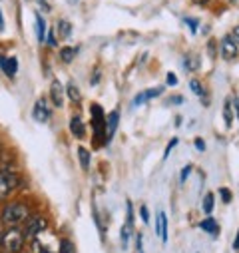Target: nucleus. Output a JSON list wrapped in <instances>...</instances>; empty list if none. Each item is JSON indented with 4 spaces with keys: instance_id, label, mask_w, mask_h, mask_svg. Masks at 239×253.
Returning a JSON list of instances; mask_svg holds the SVG:
<instances>
[{
    "instance_id": "14",
    "label": "nucleus",
    "mask_w": 239,
    "mask_h": 253,
    "mask_svg": "<svg viewBox=\"0 0 239 253\" xmlns=\"http://www.w3.org/2000/svg\"><path fill=\"white\" fill-rule=\"evenodd\" d=\"M156 229H158V235L161 237V243L165 245V243H167V215H165L163 211H159V213H158Z\"/></svg>"
},
{
    "instance_id": "13",
    "label": "nucleus",
    "mask_w": 239,
    "mask_h": 253,
    "mask_svg": "<svg viewBox=\"0 0 239 253\" xmlns=\"http://www.w3.org/2000/svg\"><path fill=\"white\" fill-rule=\"evenodd\" d=\"M118 122H120V112H112L106 120V140L110 142L118 130Z\"/></svg>"
},
{
    "instance_id": "23",
    "label": "nucleus",
    "mask_w": 239,
    "mask_h": 253,
    "mask_svg": "<svg viewBox=\"0 0 239 253\" xmlns=\"http://www.w3.org/2000/svg\"><path fill=\"white\" fill-rule=\"evenodd\" d=\"M78 158H80V166L84 171H88L90 168V152L86 148H78Z\"/></svg>"
},
{
    "instance_id": "35",
    "label": "nucleus",
    "mask_w": 239,
    "mask_h": 253,
    "mask_svg": "<svg viewBox=\"0 0 239 253\" xmlns=\"http://www.w3.org/2000/svg\"><path fill=\"white\" fill-rule=\"evenodd\" d=\"M140 215H142L144 223H148V221H150V213H148V208H140Z\"/></svg>"
},
{
    "instance_id": "22",
    "label": "nucleus",
    "mask_w": 239,
    "mask_h": 253,
    "mask_svg": "<svg viewBox=\"0 0 239 253\" xmlns=\"http://www.w3.org/2000/svg\"><path fill=\"white\" fill-rule=\"evenodd\" d=\"M66 94H68L70 102H74V104H78V102H80V90H78V86H76L74 82H70V84L66 86Z\"/></svg>"
},
{
    "instance_id": "43",
    "label": "nucleus",
    "mask_w": 239,
    "mask_h": 253,
    "mask_svg": "<svg viewBox=\"0 0 239 253\" xmlns=\"http://www.w3.org/2000/svg\"><path fill=\"white\" fill-rule=\"evenodd\" d=\"M4 253H10V251H6V249H4Z\"/></svg>"
},
{
    "instance_id": "3",
    "label": "nucleus",
    "mask_w": 239,
    "mask_h": 253,
    "mask_svg": "<svg viewBox=\"0 0 239 253\" xmlns=\"http://www.w3.org/2000/svg\"><path fill=\"white\" fill-rule=\"evenodd\" d=\"M18 185H20L18 175H14L12 171H8L4 168H0V202L8 200L16 192Z\"/></svg>"
},
{
    "instance_id": "25",
    "label": "nucleus",
    "mask_w": 239,
    "mask_h": 253,
    "mask_svg": "<svg viewBox=\"0 0 239 253\" xmlns=\"http://www.w3.org/2000/svg\"><path fill=\"white\" fill-rule=\"evenodd\" d=\"M58 253H76V249H74V245H72L70 239H60Z\"/></svg>"
},
{
    "instance_id": "32",
    "label": "nucleus",
    "mask_w": 239,
    "mask_h": 253,
    "mask_svg": "<svg viewBox=\"0 0 239 253\" xmlns=\"http://www.w3.org/2000/svg\"><path fill=\"white\" fill-rule=\"evenodd\" d=\"M229 36H231V40H233V42L239 46V26H235V28L231 30V34H229Z\"/></svg>"
},
{
    "instance_id": "27",
    "label": "nucleus",
    "mask_w": 239,
    "mask_h": 253,
    "mask_svg": "<svg viewBox=\"0 0 239 253\" xmlns=\"http://www.w3.org/2000/svg\"><path fill=\"white\" fill-rule=\"evenodd\" d=\"M192 171H194V166H190V164H188V166L182 169V173H179V181H182V183H184V181H188V177H190V173H192Z\"/></svg>"
},
{
    "instance_id": "41",
    "label": "nucleus",
    "mask_w": 239,
    "mask_h": 253,
    "mask_svg": "<svg viewBox=\"0 0 239 253\" xmlns=\"http://www.w3.org/2000/svg\"><path fill=\"white\" fill-rule=\"evenodd\" d=\"M194 2H198V4H205V2H209V0H194Z\"/></svg>"
},
{
    "instance_id": "11",
    "label": "nucleus",
    "mask_w": 239,
    "mask_h": 253,
    "mask_svg": "<svg viewBox=\"0 0 239 253\" xmlns=\"http://www.w3.org/2000/svg\"><path fill=\"white\" fill-rule=\"evenodd\" d=\"M0 68H2V72L10 78L16 76V70H18V60L14 56L6 58V56H0Z\"/></svg>"
},
{
    "instance_id": "30",
    "label": "nucleus",
    "mask_w": 239,
    "mask_h": 253,
    "mask_svg": "<svg viewBox=\"0 0 239 253\" xmlns=\"http://www.w3.org/2000/svg\"><path fill=\"white\" fill-rule=\"evenodd\" d=\"M46 38H48V44H50V46H56V42H58L56 30H48V32H46Z\"/></svg>"
},
{
    "instance_id": "10",
    "label": "nucleus",
    "mask_w": 239,
    "mask_h": 253,
    "mask_svg": "<svg viewBox=\"0 0 239 253\" xmlns=\"http://www.w3.org/2000/svg\"><path fill=\"white\" fill-rule=\"evenodd\" d=\"M161 92H163V88L161 86H156V88H150V90H144L142 94H138L136 98H134V106H142V104H146V102H150V100H154V98H158V96H161Z\"/></svg>"
},
{
    "instance_id": "18",
    "label": "nucleus",
    "mask_w": 239,
    "mask_h": 253,
    "mask_svg": "<svg viewBox=\"0 0 239 253\" xmlns=\"http://www.w3.org/2000/svg\"><path fill=\"white\" fill-rule=\"evenodd\" d=\"M199 227H201L203 231L211 233V235H217V233H219V225H217V221H215V219H211V217H207V219L199 221Z\"/></svg>"
},
{
    "instance_id": "20",
    "label": "nucleus",
    "mask_w": 239,
    "mask_h": 253,
    "mask_svg": "<svg viewBox=\"0 0 239 253\" xmlns=\"http://www.w3.org/2000/svg\"><path fill=\"white\" fill-rule=\"evenodd\" d=\"M58 36L60 38H70V34H72V24L68 22V20H58Z\"/></svg>"
},
{
    "instance_id": "39",
    "label": "nucleus",
    "mask_w": 239,
    "mask_h": 253,
    "mask_svg": "<svg viewBox=\"0 0 239 253\" xmlns=\"http://www.w3.org/2000/svg\"><path fill=\"white\" fill-rule=\"evenodd\" d=\"M233 247L239 249V231H237V237H235V241H233Z\"/></svg>"
},
{
    "instance_id": "31",
    "label": "nucleus",
    "mask_w": 239,
    "mask_h": 253,
    "mask_svg": "<svg viewBox=\"0 0 239 253\" xmlns=\"http://www.w3.org/2000/svg\"><path fill=\"white\" fill-rule=\"evenodd\" d=\"M194 144H196V150H198V152H205V142H203L201 138H196Z\"/></svg>"
},
{
    "instance_id": "33",
    "label": "nucleus",
    "mask_w": 239,
    "mask_h": 253,
    "mask_svg": "<svg viewBox=\"0 0 239 253\" xmlns=\"http://www.w3.org/2000/svg\"><path fill=\"white\" fill-rule=\"evenodd\" d=\"M165 80H167V86H175V84H177V76H175L173 72H169Z\"/></svg>"
},
{
    "instance_id": "9",
    "label": "nucleus",
    "mask_w": 239,
    "mask_h": 253,
    "mask_svg": "<svg viewBox=\"0 0 239 253\" xmlns=\"http://www.w3.org/2000/svg\"><path fill=\"white\" fill-rule=\"evenodd\" d=\"M42 233H44V231H42ZM42 233H38V235L32 239V251H34V253H56V247H54L48 239H44Z\"/></svg>"
},
{
    "instance_id": "2",
    "label": "nucleus",
    "mask_w": 239,
    "mask_h": 253,
    "mask_svg": "<svg viewBox=\"0 0 239 253\" xmlns=\"http://www.w3.org/2000/svg\"><path fill=\"white\" fill-rule=\"evenodd\" d=\"M24 241H26L24 231H20L18 227H8V229L2 233V245H4V249L10 251V253H20L22 247H24Z\"/></svg>"
},
{
    "instance_id": "37",
    "label": "nucleus",
    "mask_w": 239,
    "mask_h": 253,
    "mask_svg": "<svg viewBox=\"0 0 239 253\" xmlns=\"http://www.w3.org/2000/svg\"><path fill=\"white\" fill-rule=\"evenodd\" d=\"M36 2H38V6H40L44 12H48V10H50V4L46 2V0H36Z\"/></svg>"
},
{
    "instance_id": "40",
    "label": "nucleus",
    "mask_w": 239,
    "mask_h": 253,
    "mask_svg": "<svg viewBox=\"0 0 239 253\" xmlns=\"http://www.w3.org/2000/svg\"><path fill=\"white\" fill-rule=\"evenodd\" d=\"M4 28V20H2V12H0V30Z\"/></svg>"
},
{
    "instance_id": "1",
    "label": "nucleus",
    "mask_w": 239,
    "mask_h": 253,
    "mask_svg": "<svg viewBox=\"0 0 239 253\" xmlns=\"http://www.w3.org/2000/svg\"><path fill=\"white\" fill-rule=\"evenodd\" d=\"M30 217L28 206L22 202H10L6 204V208L2 210V215H0V221H2L6 227H18L22 225L26 219Z\"/></svg>"
},
{
    "instance_id": "29",
    "label": "nucleus",
    "mask_w": 239,
    "mask_h": 253,
    "mask_svg": "<svg viewBox=\"0 0 239 253\" xmlns=\"http://www.w3.org/2000/svg\"><path fill=\"white\" fill-rule=\"evenodd\" d=\"M219 196H221L223 204H229V202H231V192H229L227 187H221V189H219Z\"/></svg>"
},
{
    "instance_id": "42",
    "label": "nucleus",
    "mask_w": 239,
    "mask_h": 253,
    "mask_svg": "<svg viewBox=\"0 0 239 253\" xmlns=\"http://www.w3.org/2000/svg\"><path fill=\"white\" fill-rule=\"evenodd\" d=\"M68 2H78V0H68Z\"/></svg>"
},
{
    "instance_id": "26",
    "label": "nucleus",
    "mask_w": 239,
    "mask_h": 253,
    "mask_svg": "<svg viewBox=\"0 0 239 253\" xmlns=\"http://www.w3.org/2000/svg\"><path fill=\"white\" fill-rule=\"evenodd\" d=\"M203 211H205L207 215L213 211V194H207V196L203 198Z\"/></svg>"
},
{
    "instance_id": "28",
    "label": "nucleus",
    "mask_w": 239,
    "mask_h": 253,
    "mask_svg": "<svg viewBox=\"0 0 239 253\" xmlns=\"http://www.w3.org/2000/svg\"><path fill=\"white\" fill-rule=\"evenodd\" d=\"M177 146V138H171L169 140V144H167V148H165V152H163V160H167L169 158V154H171V150Z\"/></svg>"
},
{
    "instance_id": "19",
    "label": "nucleus",
    "mask_w": 239,
    "mask_h": 253,
    "mask_svg": "<svg viewBox=\"0 0 239 253\" xmlns=\"http://www.w3.org/2000/svg\"><path fill=\"white\" fill-rule=\"evenodd\" d=\"M76 54H78V48L66 46V48H62V50H60V60H62V62H66V64H70V62L76 58Z\"/></svg>"
},
{
    "instance_id": "21",
    "label": "nucleus",
    "mask_w": 239,
    "mask_h": 253,
    "mask_svg": "<svg viewBox=\"0 0 239 253\" xmlns=\"http://www.w3.org/2000/svg\"><path fill=\"white\" fill-rule=\"evenodd\" d=\"M184 64H186V68H188L190 72H194V70L199 68V58L194 56V54H188V56L184 58Z\"/></svg>"
},
{
    "instance_id": "7",
    "label": "nucleus",
    "mask_w": 239,
    "mask_h": 253,
    "mask_svg": "<svg viewBox=\"0 0 239 253\" xmlns=\"http://www.w3.org/2000/svg\"><path fill=\"white\" fill-rule=\"evenodd\" d=\"M92 126H94V132H96V138H100L104 134V128H106V120H104V112L98 104L92 106Z\"/></svg>"
},
{
    "instance_id": "17",
    "label": "nucleus",
    "mask_w": 239,
    "mask_h": 253,
    "mask_svg": "<svg viewBox=\"0 0 239 253\" xmlns=\"http://www.w3.org/2000/svg\"><path fill=\"white\" fill-rule=\"evenodd\" d=\"M233 118H235V114L231 112V100L227 98V100H225V104H223V122H225V128H227V130H231V126H233Z\"/></svg>"
},
{
    "instance_id": "6",
    "label": "nucleus",
    "mask_w": 239,
    "mask_h": 253,
    "mask_svg": "<svg viewBox=\"0 0 239 253\" xmlns=\"http://www.w3.org/2000/svg\"><path fill=\"white\" fill-rule=\"evenodd\" d=\"M50 116H52V110H50V106H48L46 98H40V100L34 104L32 118H34L36 122H40V124H46V122L50 120Z\"/></svg>"
},
{
    "instance_id": "36",
    "label": "nucleus",
    "mask_w": 239,
    "mask_h": 253,
    "mask_svg": "<svg viewBox=\"0 0 239 253\" xmlns=\"http://www.w3.org/2000/svg\"><path fill=\"white\" fill-rule=\"evenodd\" d=\"M184 22H186V24H188V26L192 28V32H196V30H198V22H196V20H190V18H184Z\"/></svg>"
},
{
    "instance_id": "4",
    "label": "nucleus",
    "mask_w": 239,
    "mask_h": 253,
    "mask_svg": "<svg viewBox=\"0 0 239 253\" xmlns=\"http://www.w3.org/2000/svg\"><path fill=\"white\" fill-rule=\"evenodd\" d=\"M42 231H46V221L42 217H28L24 221V237L26 239H34Z\"/></svg>"
},
{
    "instance_id": "34",
    "label": "nucleus",
    "mask_w": 239,
    "mask_h": 253,
    "mask_svg": "<svg viewBox=\"0 0 239 253\" xmlns=\"http://www.w3.org/2000/svg\"><path fill=\"white\" fill-rule=\"evenodd\" d=\"M136 247H138V253H144V243H142V233L136 235Z\"/></svg>"
},
{
    "instance_id": "15",
    "label": "nucleus",
    "mask_w": 239,
    "mask_h": 253,
    "mask_svg": "<svg viewBox=\"0 0 239 253\" xmlns=\"http://www.w3.org/2000/svg\"><path fill=\"white\" fill-rule=\"evenodd\" d=\"M70 132H72L74 138H84L86 130H84V122H82L80 116H72V120H70Z\"/></svg>"
},
{
    "instance_id": "5",
    "label": "nucleus",
    "mask_w": 239,
    "mask_h": 253,
    "mask_svg": "<svg viewBox=\"0 0 239 253\" xmlns=\"http://www.w3.org/2000/svg\"><path fill=\"white\" fill-rule=\"evenodd\" d=\"M132 219H134V210H132V204L128 202V217H126V223H124L122 231H120V241H122V247H124V249H128L130 239H132V233H134V229H132Z\"/></svg>"
},
{
    "instance_id": "12",
    "label": "nucleus",
    "mask_w": 239,
    "mask_h": 253,
    "mask_svg": "<svg viewBox=\"0 0 239 253\" xmlns=\"http://www.w3.org/2000/svg\"><path fill=\"white\" fill-rule=\"evenodd\" d=\"M50 98H52L56 108H60V106H62V102H64V88H62V84H60L58 80H54L50 84Z\"/></svg>"
},
{
    "instance_id": "8",
    "label": "nucleus",
    "mask_w": 239,
    "mask_h": 253,
    "mask_svg": "<svg viewBox=\"0 0 239 253\" xmlns=\"http://www.w3.org/2000/svg\"><path fill=\"white\" fill-rule=\"evenodd\" d=\"M237 52H239V46L231 40V36L227 34L223 40H221V56H223V60H233L235 56H237Z\"/></svg>"
},
{
    "instance_id": "24",
    "label": "nucleus",
    "mask_w": 239,
    "mask_h": 253,
    "mask_svg": "<svg viewBox=\"0 0 239 253\" xmlns=\"http://www.w3.org/2000/svg\"><path fill=\"white\" fill-rule=\"evenodd\" d=\"M190 88H192V92H194V94H198V96H199V98H201V100L207 104V94H205L203 86H201L198 80H192V82H190Z\"/></svg>"
},
{
    "instance_id": "38",
    "label": "nucleus",
    "mask_w": 239,
    "mask_h": 253,
    "mask_svg": "<svg viewBox=\"0 0 239 253\" xmlns=\"http://www.w3.org/2000/svg\"><path fill=\"white\" fill-rule=\"evenodd\" d=\"M169 102H171V104H182V102H184V98H182V96H175V98H171Z\"/></svg>"
},
{
    "instance_id": "16",
    "label": "nucleus",
    "mask_w": 239,
    "mask_h": 253,
    "mask_svg": "<svg viewBox=\"0 0 239 253\" xmlns=\"http://www.w3.org/2000/svg\"><path fill=\"white\" fill-rule=\"evenodd\" d=\"M46 20H44V16L38 12L36 14V38H38V42H44L46 40Z\"/></svg>"
}]
</instances>
